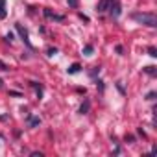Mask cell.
<instances>
[{
	"mask_svg": "<svg viewBox=\"0 0 157 157\" xmlns=\"http://www.w3.org/2000/svg\"><path fill=\"white\" fill-rule=\"evenodd\" d=\"M131 19L139 24H144L148 28H157V17L155 13H131Z\"/></svg>",
	"mask_w": 157,
	"mask_h": 157,
	"instance_id": "obj_1",
	"label": "cell"
},
{
	"mask_svg": "<svg viewBox=\"0 0 157 157\" xmlns=\"http://www.w3.org/2000/svg\"><path fill=\"white\" fill-rule=\"evenodd\" d=\"M15 30H17V33L21 35V39L24 41V44H26L30 50H33V46H32V43H30V39H28V32H26V28H22L21 22H17V24H15Z\"/></svg>",
	"mask_w": 157,
	"mask_h": 157,
	"instance_id": "obj_2",
	"label": "cell"
},
{
	"mask_svg": "<svg viewBox=\"0 0 157 157\" xmlns=\"http://www.w3.org/2000/svg\"><path fill=\"white\" fill-rule=\"evenodd\" d=\"M120 13H122V6H120V2H118V0H113V2L109 4V15H111L113 19H118Z\"/></svg>",
	"mask_w": 157,
	"mask_h": 157,
	"instance_id": "obj_3",
	"label": "cell"
},
{
	"mask_svg": "<svg viewBox=\"0 0 157 157\" xmlns=\"http://www.w3.org/2000/svg\"><path fill=\"white\" fill-rule=\"evenodd\" d=\"M43 15H44L46 19H50V21H57V22H63V21H65V15H57V13H54L50 8H44V10H43Z\"/></svg>",
	"mask_w": 157,
	"mask_h": 157,
	"instance_id": "obj_4",
	"label": "cell"
},
{
	"mask_svg": "<svg viewBox=\"0 0 157 157\" xmlns=\"http://www.w3.org/2000/svg\"><path fill=\"white\" fill-rule=\"evenodd\" d=\"M26 124H28L30 128H39V126H41V118L28 113V115H26Z\"/></svg>",
	"mask_w": 157,
	"mask_h": 157,
	"instance_id": "obj_5",
	"label": "cell"
},
{
	"mask_svg": "<svg viewBox=\"0 0 157 157\" xmlns=\"http://www.w3.org/2000/svg\"><path fill=\"white\" fill-rule=\"evenodd\" d=\"M113 2V0H100L98 2V6H96V11L98 13H105L107 10H109V4Z\"/></svg>",
	"mask_w": 157,
	"mask_h": 157,
	"instance_id": "obj_6",
	"label": "cell"
},
{
	"mask_svg": "<svg viewBox=\"0 0 157 157\" xmlns=\"http://www.w3.org/2000/svg\"><path fill=\"white\" fill-rule=\"evenodd\" d=\"M89 111H91V100H89V98H85V100H83V104L80 105V109H78V113H80V115H87Z\"/></svg>",
	"mask_w": 157,
	"mask_h": 157,
	"instance_id": "obj_7",
	"label": "cell"
},
{
	"mask_svg": "<svg viewBox=\"0 0 157 157\" xmlns=\"http://www.w3.org/2000/svg\"><path fill=\"white\" fill-rule=\"evenodd\" d=\"M30 85L37 91V98L41 100V98H43V85H41V83H37V82H30Z\"/></svg>",
	"mask_w": 157,
	"mask_h": 157,
	"instance_id": "obj_8",
	"label": "cell"
},
{
	"mask_svg": "<svg viewBox=\"0 0 157 157\" xmlns=\"http://www.w3.org/2000/svg\"><path fill=\"white\" fill-rule=\"evenodd\" d=\"M80 70H82V65H80V63H72V65L67 68V72H68V74H78Z\"/></svg>",
	"mask_w": 157,
	"mask_h": 157,
	"instance_id": "obj_9",
	"label": "cell"
},
{
	"mask_svg": "<svg viewBox=\"0 0 157 157\" xmlns=\"http://www.w3.org/2000/svg\"><path fill=\"white\" fill-rule=\"evenodd\" d=\"M142 72H146L148 76H157V68H155L153 65H148V67H144V68H142Z\"/></svg>",
	"mask_w": 157,
	"mask_h": 157,
	"instance_id": "obj_10",
	"label": "cell"
},
{
	"mask_svg": "<svg viewBox=\"0 0 157 157\" xmlns=\"http://www.w3.org/2000/svg\"><path fill=\"white\" fill-rule=\"evenodd\" d=\"M8 11H6V0H0V21L6 19Z\"/></svg>",
	"mask_w": 157,
	"mask_h": 157,
	"instance_id": "obj_11",
	"label": "cell"
},
{
	"mask_svg": "<svg viewBox=\"0 0 157 157\" xmlns=\"http://www.w3.org/2000/svg\"><path fill=\"white\" fill-rule=\"evenodd\" d=\"M93 50H94L93 44H85L83 46V56H93Z\"/></svg>",
	"mask_w": 157,
	"mask_h": 157,
	"instance_id": "obj_12",
	"label": "cell"
},
{
	"mask_svg": "<svg viewBox=\"0 0 157 157\" xmlns=\"http://www.w3.org/2000/svg\"><path fill=\"white\" fill-rule=\"evenodd\" d=\"M98 74H100V67H93V68L89 70V76H91V78H96Z\"/></svg>",
	"mask_w": 157,
	"mask_h": 157,
	"instance_id": "obj_13",
	"label": "cell"
},
{
	"mask_svg": "<svg viewBox=\"0 0 157 157\" xmlns=\"http://www.w3.org/2000/svg\"><path fill=\"white\" fill-rule=\"evenodd\" d=\"M148 56H150V57H157V50H155V46H150V48H148Z\"/></svg>",
	"mask_w": 157,
	"mask_h": 157,
	"instance_id": "obj_14",
	"label": "cell"
},
{
	"mask_svg": "<svg viewBox=\"0 0 157 157\" xmlns=\"http://www.w3.org/2000/svg\"><path fill=\"white\" fill-rule=\"evenodd\" d=\"M96 87H98V91H100V93H104V89H105V85H104V82H102V80H96Z\"/></svg>",
	"mask_w": 157,
	"mask_h": 157,
	"instance_id": "obj_15",
	"label": "cell"
},
{
	"mask_svg": "<svg viewBox=\"0 0 157 157\" xmlns=\"http://www.w3.org/2000/svg\"><path fill=\"white\" fill-rule=\"evenodd\" d=\"M67 4H68L70 8H74V10H76V8H78V4H80V2H78V0H67Z\"/></svg>",
	"mask_w": 157,
	"mask_h": 157,
	"instance_id": "obj_16",
	"label": "cell"
},
{
	"mask_svg": "<svg viewBox=\"0 0 157 157\" xmlns=\"http://www.w3.org/2000/svg\"><path fill=\"white\" fill-rule=\"evenodd\" d=\"M155 96H157V93H155V91H151V93H148V94H146V100H155Z\"/></svg>",
	"mask_w": 157,
	"mask_h": 157,
	"instance_id": "obj_17",
	"label": "cell"
},
{
	"mask_svg": "<svg viewBox=\"0 0 157 157\" xmlns=\"http://www.w3.org/2000/svg\"><path fill=\"white\" fill-rule=\"evenodd\" d=\"M13 39H15V35H13V33L10 32V33L6 35V43H13Z\"/></svg>",
	"mask_w": 157,
	"mask_h": 157,
	"instance_id": "obj_18",
	"label": "cell"
},
{
	"mask_svg": "<svg viewBox=\"0 0 157 157\" xmlns=\"http://www.w3.org/2000/svg\"><path fill=\"white\" fill-rule=\"evenodd\" d=\"M46 54L52 57V56H56V54H57V48H48V50H46Z\"/></svg>",
	"mask_w": 157,
	"mask_h": 157,
	"instance_id": "obj_19",
	"label": "cell"
},
{
	"mask_svg": "<svg viewBox=\"0 0 157 157\" xmlns=\"http://www.w3.org/2000/svg\"><path fill=\"white\" fill-rule=\"evenodd\" d=\"M117 89H118V93H120V94H126V91H124V87H122V83H120V82H117Z\"/></svg>",
	"mask_w": 157,
	"mask_h": 157,
	"instance_id": "obj_20",
	"label": "cell"
},
{
	"mask_svg": "<svg viewBox=\"0 0 157 157\" xmlns=\"http://www.w3.org/2000/svg\"><path fill=\"white\" fill-rule=\"evenodd\" d=\"M0 70H10V67H8L4 61H0Z\"/></svg>",
	"mask_w": 157,
	"mask_h": 157,
	"instance_id": "obj_21",
	"label": "cell"
},
{
	"mask_svg": "<svg viewBox=\"0 0 157 157\" xmlns=\"http://www.w3.org/2000/svg\"><path fill=\"white\" fill-rule=\"evenodd\" d=\"M115 50H117V54H120V56H122V54H124V48H122V46H120V44H117V48H115Z\"/></svg>",
	"mask_w": 157,
	"mask_h": 157,
	"instance_id": "obj_22",
	"label": "cell"
},
{
	"mask_svg": "<svg viewBox=\"0 0 157 157\" xmlns=\"http://www.w3.org/2000/svg\"><path fill=\"white\" fill-rule=\"evenodd\" d=\"M30 155H32V157H43V151H32Z\"/></svg>",
	"mask_w": 157,
	"mask_h": 157,
	"instance_id": "obj_23",
	"label": "cell"
},
{
	"mask_svg": "<svg viewBox=\"0 0 157 157\" xmlns=\"http://www.w3.org/2000/svg\"><path fill=\"white\" fill-rule=\"evenodd\" d=\"M133 140H135L133 135H126V142H133Z\"/></svg>",
	"mask_w": 157,
	"mask_h": 157,
	"instance_id": "obj_24",
	"label": "cell"
},
{
	"mask_svg": "<svg viewBox=\"0 0 157 157\" xmlns=\"http://www.w3.org/2000/svg\"><path fill=\"white\" fill-rule=\"evenodd\" d=\"M137 131H139V135H142V139H146V133H144V129H142V128H139Z\"/></svg>",
	"mask_w": 157,
	"mask_h": 157,
	"instance_id": "obj_25",
	"label": "cell"
},
{
	"mask_svg": "<svg viewBox=\"0 0 157 157\" xmlns=\"http://www.w3.org/2000/svg\"><path fill=\"white\" fill-rule=\"evenodd\" d=\"M8 118H10V117H8V115H0V122H6V120H8Z\"/></svg>",
	"mask_w": 157,
	"mask_h": 157,
	"instance_id": "obj_26",
	"label": "cell"
},
{
	"mask_svg": "<svg viewBox=\"0 0 157 157\" xmlns=\"http://www.w3.org/2000/svg\"><path fill=\"white\" fill-rule=\"evenodd\" d=\"M80 19H83L85 22H89V17H87V15H83V13H80Z\"/></svg>",
	"mask_w": 157,
	"mask_h": 157,
	"instance_id": "obj_27",
	"label": "cell"
},
{
	"mask_svg": "<svg viewBox=\"0 0 157 157\" xmlns=\"http://www.w3.org/2000/svg\"><path fill=\"white\" fill-rule=\"evenodd\" d=\"M10 94H11V96H21V93H19V91H10Z\"/></svg>",
	"mask_w": 157,
	"mask_h": 157,
	"instance_id": "obj_28",
	"label": "cell"
},
{
	"mask_svg": "<svg viewBox=\"0 0 157 157\" xmlns=\"http://www.w3.org/2000/svg\"><path fill=\"white\" fill-rule=\"evenodd\" d=\"M0 87H2V80H0Z\"/></svg>",
	"mask_w": 157,
	"mask_h": 157,
	"instance_id": "obj_29",
	"label": "cell"
}]
</instances>
